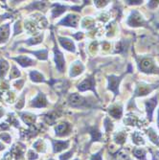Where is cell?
<instances>
[{"label":"cell","mask_w":159,"mask_h":160,"mask_svg":"<svg viewBox=\"0 0 159 160\" xmlns=\"http://www.w3.org/2000/svg\"><path fill=\"white\" fill-rule=\"evenodd\" d=\"M53 145H54V152H57L62 151V149H64L67 146V142H62V141H53Z\"/></svg>","instance_id":"cell-12"},{"label":"cell","mask_w":159,"mask_h":160,"mask_svg":"<svg viewBox=\"0 0 159 160\" xmlns=\"http://www.w3.org/2000/svg\"><path fill=\"white\" fill-rule=\"evenodd\" d=\"M77 21H78V17L76 16H70L66 17L64 19H62L61 21V24H64V25H67V26H76L77 25Z\"/></svg>","instance_id":"cell-9"},{"label":"cell","mask_w":159,"mask_h":160,"mask_svg":"<svg viewBox=\"0 0 159 160\" xmlns=\"http://www.w3.org/2000/svg\"><path fill=\"white\" fill-rule=\"evenodd\" d=\"M68 128V125L67 124H61L56 128V133L57 135H62L64 133V132H66Z\"/></svg>","instance_id":"cell-16"},{"label":"cell","mask_w":159,"mask_h":160,"mask_svg":"<svg viewBox=\"0 0 159 160\" xmlns=\"http://www.w3.org/2000/svg\"><path fill=\"white\" fill-rule=\"evenodd\" d=\"M19 76V71L16 68V67H12V73L10 74V78L13 79V78H17Z\"/></svg>","instance_id":"cell-25"},{"label":"cell","mask_w":159,"mask_h":160,"mask_svg":"<svg viewBox=\"0 0 159 160\" xmlns=\"http://www.w3.org/2000/svg\"><path fill=\"white\" fill-rule=\"evenodd\" d=\"M14 60L17 61L19 62V64L24 66V67L25 66H29V65H32V64L35 63L34 61H32L31 59H29V58H27V57H18V58H16Z\"/></svg>","instance_id":"cell-10"},{"label":"cell","mask_w":159,"mask_h":160,"mask_svg":"<svg viewBox=\"0 0 159 160\" xmlns=\"http://www.w3.org/2000/svg\"><path fill=\"white\" fill-rule=\"evenodd\" d=\"M60 41H61V43H62V45L65 49L70 50V51H74V44L72 43V41H71L70 39L61 38H60Z\"/></svg>","instance_id":"cell-11"},{"label":"cell","mask_w":159,"mask_h":160,"mask_svg":"<svg viewBox=\"0 0 159 160\" xmlns=\"http://www.w3.org/2000/svg\"><path fill=\"white\" fill-rule=\"evenodd\" d=\"M134 154L136 157L140 158V159H144L145 158V152H144L143 150H136L134 152Z\"/></svg>","instance_id":"cell-23"},{"label":"cell","mask_w":159,"mask_h":160,"mask_svg":"<svg viewBox=\"0 0 159 160\" xmlns=\"http://www.w3.org/2000/svg\"><path fill=\"white\" fill-rule=\"evenodd\" d=\"M158 127H159V113H158Z\"/></svg>","instance_id":"cell-33"},{"label":"cell","mask_w":159,"mask_h":160,"mask_svg":"<svg viewBox=\"0 0 159 160\" xmlns=\"http://www.w3.org/2000/svg\"><path fill=\"white\" fill-rule=\"evenodd\" d=\"M93 86H94V80L91 78V79H87L83 81L80 85H79V89L82 90V91H84L86 89H93Z\"/></svg>","instance_id":"cell-8"},{"label":"cell","mask_w":159,"mask_h":160,"mask_svg":"<svg viewBox=\"0 0 159 160\" xmlns=\"http://www.w3.org/2000/svg\"><path fill=\"white\" fill-rule=\"evenodd\" d=\"M139 67L143 72L149 73V72H152V70L153 69V62L151 59H144L141 61Z\"/></svg>","instance_id":"cell-2"},{"label":"cell","mask_w":159,"mask_h":160,"mask_svg":"<svg viewBox=\"0 0 159 160\" xmlns=\"http://www.w3.org/2000/svg\"><path fill=\"white\" fill-rule=\"evenodd\" d=\"M33 106L36 108H43L46 106V99L43 94H38V96L33 101Z\"/></svg>","instance_id":"cell-6"},{"label":"cell","mask_w":159,"mask_h":160,"mask_svg":"<svg viewBox=\"0 0 159 160\" xmlns=\"http://www.w3.org/2000/svg\"><path fill=\"white\" fill-rule=\"evenodd\" d=\"M120 78H117L115 76H111L109 77V89H111L112 91L115 92V95L118 94V85H119V82H120Z\"/></svg>","instance_id":"cell-4"},{"label":"cell","mask_w":159,"mask_h":160,"mask_svg":"<svg viewBox=\"0 0 159 160\" xmlns=\"http://www.w3.org/2000/svg\"><path fill=\"white\" fill-rule=\"evenodd\" d=\"M151 91V89L147 86H138V88L135 92L136 95H146L147 93H149Z\"/></svg>","instance_id":"cell-19"},{"label":"cell","mask_w":159,"mask_h":160,"mask_svg":"<svg viewBox=\"0 0 159 160\" xmlns=\"http://www.w3.org/2000/svg\"><path fill=\"white\" fill-rule=\"evenodd\" d=\"M8 68H9V64H8V62L6 61H4V60L0 61V78L4 77Z\"/></svg>","instance_id":"cell-14"},{"label":"cell","mask_w":159,"mask_h":160,"mask_svg":"<svg viewBox=\"0 0 159 160\" xmlns=\"http://www.w3.org/2000/svg\"><path fill=\"white\" fill-rule=\"evenodd\" d=\"M30 75L34 82H42L43 81V76L37 71H32Z\"/></svg>","instance_id":"cell-18"},{"label":"cell","mask_w":159,"mask_h":160,"mask_svg":"<svg viewBox=\"0 0 159 160\" xmlns=\"http://www.w3.org/2000/svg\"><path fill=\"white\" fill-rule=\"evenodd\" d=\"M82 70V64L78 63V64L73 65L71 68V76H76V75L80 74Z\"/></svg>","instance_id":"cell-17"},{"label":"cell","mask_w":159,"mask_h":160,"mask_svg":"<svg viewBox=\"0 0 159 160\" xmlns=\"http://www.w3.org/2000/svg\"><path fill=\"white\" fill-rule=\"evenodd\" d=\"M41 41V37H37V38H31L27 41L28 44H37V43L40 42Z\"/></svg>","instance_id":"cell-24"},{"label":"cell","mask_w":159,"mask_h":160,"mask_svg":"<svg viewBox=\"0 0 159 160\" xmlns=\"http://www.w3.org/2000/svg\"><path fill=\"white\" fill-rule=\"evenodd\" d=\"M9 36V25L6 24L2 27H0V41L6 39Z\"/></svg>","instance_id":"cell-13"},{"label":"cell","mask_w":159,"mask_h":160,"mask_svg":"<svg viewBox=\"0 0 159 160\" xmlns=\"http://www.w3.org/2000/svg\"><path fill=\"white\" fill-rule=\"evenodd\" d=\"M144 22L142 17L138 13V12H133L132 17L128 18L127 23L131 25V26H139Z\"/></svg>","instance_id":"cell-1"},{"label":"cell","mask_w":159,"mask_h":160,"mask_svg":"<svg viewBox=\"0 0 159 160\" xmlns=\"http://www.w3.org/2000/svg\"><path fill=\"white\" fill-rule=\"evenodd\" d=\"M157 104V98L156 97H153L152 99L147 101L146 103V107H147V110H148V116L150 117V119L152 118V111L155 108Z\"/></svg>","instance_id":"cell-7"},{"label":"cell","mask_w":159,"mask_h":160,"mask_svg":"<svg viewBox=\"0 0 159 160\" xmlns=\"http://www.w3.org/2000/svg\"><path fill=\"white\" fill-rule=\"evenodd\" d=\"M2 113H3V111H1V110H0V116L2 115Z\"/></svg>","instance_id":"cell-34"},{"label":"cell","mask_w":159,"mask_h":160,"mask_svg":"<svg viewBox=\"0 0 159 160\" xmlns=\"http://www.w3.org/2000/svg\"><path fill=\"white\" fill-rule=\"evenodd\" d=\"M55 61H56L57 68L60 71H62L64 68V59H63L62 54L59 50L55 51Z\"/></svg>","instance_id":"cell-3"},{"label":"cell","mask_w":159,"mask_h":160,"mask_svg":"<svg viewBox=\"0 0 159 160\" xmlns=\"http://www.w3.org/2000/svg\"><path fill=\"white\" fill-rule=\"evenodd\" d=\"M34 55L37 56V58H39L40 60H46L47 59V51L46 50H42V51H38V52H34Z\"/></svg>","instance_id":"cell-21"},{"label":"cell","mask_w":159,"mask_h":160,"mask_svg":"<svg viewBox=\"0 0 159 160\" xmlns=\"http://www.w3.org/2000/svg\"><path fill=\"white\" fill-rule=\"evenodd\" d=\"M0 137H1L2 139H4L6 142H10V136L8 135V134H6V133H3V134H1V135H0Z\"/></svg>","instance_id":"cell-29"},{"label":"cell","mask_w":159,"mask_h":160,"mask_svg":"<svg viewBox=\"0 0 159 160\" xmlns=\"http://www.w3.org/2000/svg\"><path fill=\"white\" fill-rule=\"evenodd\" d=\"M22 116H23V120H24V122L25 123H27V124H32L34 121H35V116H33V115H31V114H22Z\"/></svg>","instance_id":"cell-20"},{"label":"cell","mask_w":159,"mask_h":160,"mask_svg":"<svg viewBox=\"0 0 159 160\" xmlns=\"http://www.w3.org/2000/svg\"><path fill=\"white\" fill-rule=\"evenodd\" d=\"M29 158H30V159H37V155L33 151H30V152H29Z\"/></svg>","instance_id":"cell-27"},{"label":"cell","mask_w":159,"mask_h":160,"mask_svg":"<svg viewBox=\"0 0 159 160\" xmlns=\"http://www.w3.org/2000/svg\"><path fill=\"white\" fill-rule=\"evenodd\" d=\"M126 139V135L124 133H119L117 136H116V141L119 142V143H123Z\"/></svg>","instance_id":"cell-26"},{"label":"cell","mask_w":159,"mask_h":160,"mask_svg":"<svg viewBox=\"0 0 159 160\" xmlns=\"http://www.w3.org/2000/svg\"><path fill=\"white\" fill-rule=\"evenodd\" d=\"M65 11V8L64 7H61L60 5H57V9H55L53 10V17H57L59 14H61L62 12H63Z\"/></svg>","instance_id":"cell-22"},{"label":"cell","mask_w":159,"mask_h":160,"mask_svg":"<svg viewBox=\"0 0 159 160\" xmlns=\"http://www.w3.org/2000/svg\"><path fill=\"white\" fill-rule=\"evenodd\" d=\"M2 149H4L3 145H1V144H0V150H2Z\"/></svg>","instance_id":"cell-32"},{"label":"cell","mask_w":159,"mask_h":160,"mask_svg":"<svg viewBox=\"0 0 159 160\" xmlns=\"http://www.w3.org/2000/svg\"><path fill=\"white\" fill-rule=\"evenodd\" d=\"M69 102L72 106L77 107V106H81L84 103V99L78 94H72L69 98Z\"/></svg>","instance_id":"cell-5"},{"label":"cell","mask_w":159,"mask_h":160,"mask_svg":"<svg viewBox=\"0 0 159 160\" xmlns=\"http://www.w3.org/2000/svg\"><path fill=\"white\" fill-rule=\"evenodd\" d=\"M109 113L110 115H112L113 117L115 118H120L121 117V115H122V108H113L111 109H109Z\"/></svg>","instance_id":"cell-15"},{"label":"cell","mask_w":159,"mask_h":160,"mask_svg":"<svg viewBox=\"0 0 159 160\" xmlns=\"http://www.w3.org/2000/svg\"><path fill=\"white\" fill-rule=\"evenodd\" d=\"M70 154H72V152H67V153H65V154L62 155V156H61V160H67V159L70 157Z\"/></svg>","instance_id":"cell-28"},{"label":"cell","mask_w":159,"mask_h":160,"mask_svg":"<svg viewBox=\"0 0 159 160\" xmlns=\"http://www.w3.org/2000/svg\"><path fill=\"white\" fill-rule=\"evenodd\" d=\"M128 4H140L141 1H127Z\"/></svg>","instance_id":"cell-31"},{"label":"cell","mask_w":159,"mask_h":160,"mask_svg":"<svg viewBox=\"0 0 159 160\" xmlns=\"http://www.w3.org/2000/svg\"><path fill=\"white\" fill-rule=\"evenodd\" d=\"M91 160H102V157H101L100 153H97V154H95V155L92 156V159Z\"/></svg>","instance_id":"cell-30"}]
</instances>
